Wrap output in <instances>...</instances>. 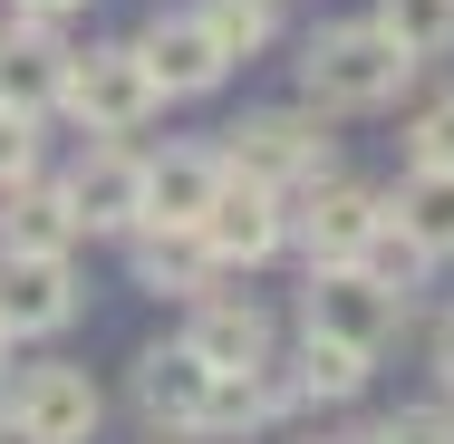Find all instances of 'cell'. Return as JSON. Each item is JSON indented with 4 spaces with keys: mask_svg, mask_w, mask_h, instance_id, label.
Listing matches in <instances>:
<instances>
[{
    "mask_svg": "<svg viewBox=\"0 0 454 444\" xmlns=\"http://www.w3.org/2000/svg\"><path fill=\"white\" fill-rule=\"evenodd\" d=\"M203 252H213V270H252V261H271L280 252V232H290V213H280V193L271 183H252V175H232L223 165V193L203 203Z\"/></svg>",
    "mask_w": 454,
    "mask_h": 444,
    "instance_id": "8992f818",
    "label": "cell"
},
{
    "mask_svg": "<svg viewBox=\"0 0 454 444\" xmlns=\"http://www.w3.org/2000/svg\"><path fill=\"white\" fill-rule=\"evenodd\" d=\"M367 367H377L367 348H348V339H319V329H309V348H300V386H309V396H329V406H348V396L367 386Z\"/></svg>",
    "mask_w": 454,
    "mask_h": 444,
    "instance_id": "ffe728a7",
    "label": "cell"
},
{
    "mask_svg": "<svg viewBox=\"0 0 454 444\" xmlns=\"http://www.w3.org/2000/svg\"><path fill=\"white\" fill-rule=\"evenodd\" d=\"M213 193H223V155H213V145H165V155H145V222H203Z\"/></svg>",
    "mask_w": 454,
    "mask_h": 444,
    "instance_id": "5bb4252c",
    "label": "cell"
},
{
    "mask_svg": "<svg viewBox=\"0 0 454 444\" xmlns=\"http://www.w3.org/2000/svg\"><path fill=\"white\" fill-rule=\"evenodd\" d=\"M435 377H445V396H454V319L435 329Z\"/></svg>",
    "mask_w": 454,
    "mask_h": 444,
    "instance_id": "d4e9b609",
    "label": "cell"
},
{
    "mask_svg": "<svg viewBox=\"0 0 454 444\" xmlns=\"http://www.w3.org/2000/svg\"><path fill=\"white\" fill-rule=\"evenodd\" d=\"M97 416H106V396H97L88 367H20L0 386V425L20 444H88Z\"/></svg>",
    "mask_w": 454,
    "mask_h": 444,
    "instance_id": "277c9868",
    "label": "cell"
},
{
    "mask_svg": "<svg viewBox=\"0 0 454 444\" xmlns=\"http://www.w3.org/2000/svg\"><path fill=\"white\" fill-rule=\"evenodd\" d=\"M126 242H136V280L145 290H165V300H203L213 290V252H203L193 222H136Z\"/></svg>",
    "mask_w": 454,
    "mask_h": 444,
    "instance_id": "9a60e30c",
    "label": "cell"
},
{
    "mask_svg": "<svg viewBox=\"0 0 454 444\" xmlns=\"http://www.w3.org/2000/svg\"><path fill=\"white\" fill-rule=\"evenodd\" d=\"M0 357H10V329H0Z\"/></svg>",
    "mask_w": 454,
    "mask_h": 444,
    "instance_id": "83f0119b",
    "label": "cell"
},
{
    "mask_svg": "<svg viewBox=\"0 0 454 444\" xmlns=\"http://www.w3.org/2000/svg\"><path fill=\"white\" fill-rule=\"evenodd\" d=\"M78 242V203H68V183H10L0 193V252H68Z\"/></svg>",
    "mask_w": 454,
    "mask_h": 444,
    "instance_id": "2e32d148",
    "label": "cell"
},
{
    "mask_svg": "<svg viewBox=\"0 0 454 444\" xmlns=\"http://www.w3.org/2000/svg\"><path fill=\"white\" fill-rule=\"evenodd\" d=\"M339 444H387V435H377V425H367V435H339Z\"/></svg>",
    "mask_w": 454,
    "mask_h": 444,
    "instance_id": "4316f807",
    "label": "cell"
},
{
    "mask_svg": "<svg viewBox=\"0 0 454 444\" xmlns=\"http://www.w3.org/2000/svg\"><path fill=\"white\" fill-rule=\"evenodd\" d=\"M203 396H213V367L184 348H145L136 357V406L155 416V425H175V435H203Z\"/></svg>",
    "mask_w": 454,
    "mask_h": 444,
    "instance_id": "8fae6325",
    "label": "cell"
},
{
    "mask_svg": "<svg viewBox=\"0 0 454 444\" xmlns=\"http://www.w3.org/2000/svg\"><path fill=\"white\" fill-rule=\"evenodd\" d=\"M59 78H68V49L49 39V19L10 10V29H0V106L49 116V106H59Z\"/></svg>",
    "mask_w": 454,
    "mask_h": 444,
    "instance_id": "30bf717a",
    "label": "cell"
},
{
    "mask_svg": "<svg viewBox=\"0 0 454 444\" xmlns=\"http://www.w3.org/2000/svg\"><path fill=\"white\" fill-rule=\"evenodd\" d=\"M203 29L223 39V58H262L271 29H280V10L271 0H203Z\"/></svg>",
    "mask_w": 454,
    "mask_h": 444,
    "instance_id": "44dd1931",
    "label": "cell"
},
{
    "mask_svg": "<svg viewBox=\"0 0 454 444\" xmlns=\"http://www.w3.org/2000/svg\"><path fill=\"white\" fill-rule=\"evenodd\" d=\"M396 222L426 242V261H454V165H416L396 183Z\"/></svg>",
    "mask_w": 454,
    "mask_h": 444,
    "instance_id": "e0dca14e",
    "label": "cell"
},
{
    "mask_svg": "<svg viewBox=\"0 0 454 444\" xmlns=\"http://www.w3.org/2000/svg\"><path fill=\"white\" fill-rule=\"evenodd\" d=\"M223 165H232V175H252V183H271V193L319 183V175H329V126H319V106H262V116H242V126H232Z\"/></svg>",
    "mask_w": 454,
    "mask_h": 444,
    "instance_id": "3957f363",
    "label": "cell"
},
{
    "mask_svg": "<svg viewBox=\"0 0 454 444\" xmlns=\"http://www.w3.org/2000/svg\"><path fill=\"white\" fill-rule=\"evenodd\" d=\"M377 29L426 68V58H445V49H454V0H377Z\"/></svg>",
    "mask_w": 454,
    "mask_h": 444,
    "instance_id": "ac0fdd59",
    "label": "cell"
},
{
    "mask_svg": "<svg viewBox=\"0 0 454 444\" xmlns=\"http://www.w3.org/2000/svg\"><path fill=\"white\" fill-rule=\"evenodd\" d=\"M358 270H367V280H387V290H416V280H426L435 261H426V242H416L396 213H377V232L358 242Z\"/></svg>",
    "mask_w": 454,
    "mask_h": 444,
    "instance_id": "d6986e66",
    "label": "cell"
},
{
    "mask_svg": "<svg viewBox=\"0 0 454 444\" xmlns=\"http://www.w3.org/2000/svg\"><path fill=\"white\" fill-rule=\"evenodd\" d=\"M39 175V116H20V106H0V193L10 183Z\"/></svg>",
    "mask_w": 454,
    "mask_h": 444,
    "instance_id": "7402d4cb",
    "label": "cell"
},
{
    "mask_svg": "<svg viewBox=\"0 0 454 444\" xmlns=\"http://www.w3.org/2000/svg\"><path fill=\"white\" fill-rule=\"evenodd\" d=\"M10 10H29V19H68V10H88V0H10Z\"/></svg>",
    "mask_w": 454,
    "mask_h": 444,
    "instance_id": "484cf974",
    "label": "cell"
},
{
    "mask_svg": "<svg viewBox=\"0 0 454 444\" xmlns=\"http://www.w3.org/2000/svg\"><path fill=\"white\" fill-rule=\"evenodd\" d=\"M396 319H406V290H387V280H367L358 261H309V300H300V329H319V339H348V348H387L396 339Z\"/></svg>",
    "mask_w": 454,
    "mask_h": 444,
    "instance_id": "5b68a950",
    "label": "cell"
},
{
    "mask_svg": "<svg viewBox=\"0 0 454 444\" xmlns=\"http://www.w3.org/2000/svg\"><path fill=\"white\" fill-rule=\"evenodd\" d=\"M377 193L367 183H339V175H319L309 183V213H300V242H309V261H358V242L377 232Z\"/></svg>",
    "mask_w": 454,
    "mask_h": 444,
    "instance_id": "7c38bea8",
    "label": "cell"
},
{
    "mask_svg": "<svg viewBox=\"0 0 454 444\" xmlns=\"http://www.w3.org/2000/svg\"><path fill=\"white\" fill-rule=\"evenodd\" d=\"M406 165H454V88L406 126Z\"/></svg>",
    "mask_w": 454,
    "mask_h": 444,
    "instance_id": "603a6c76",
    "label": "cell"
},
{
    "mask_svg": "<svg viewBox=\"0 0 454 444\" xmlns=\"http://www.w3.org/2000/svg\"><path fill=\"white\" fill-rule=\"evenodd\" d=\"M78 319V270L68 252H0V329L10 339H49Z\"/></svg>",
    "mask_w": 454,
    "mask_h": 444,
    "instance_id": "52a82bcc",
    "label": "cell"
},
{
    "mask_svg": "<svg viewBox=\"0 0 454 444\" xmlns=\"http://www.w3.org/2000/svg\"><path fill=\"white\" fill-rule=\"evenodd\" d=\"M377 435H387V444H454V396H445V406H396Z\"/></svg>",
    "mask_w": 454,
    "mask_h": 444,
    "instance_id": "cb8c5ba5",
    "label": "cell"
},
{
    "mask_svg": "<svg viewBox=\"0 0 454 444\" xmlns=\"http://www.w3.org/2000/svg\"><path fill=\"white\" fill-rule=\"evenodd\" d=\"M406 78H416V58H406L377 19H339V29H319V39L300 49V97H309L319 116H367V106H387Z\"/></svg>",
    "mask_w": 454,
    "mask_h": 444,
    "instance_id": "6da1fadb",
    "label": "cell"
},
{
    "mask_svg": "<svg viewBox=\"0 0 454 444\" xmlns=\"http://www.w3.org/2000/svg\"><path fill=\"white\" fill-rule=\"evenodd\" d=\"M184 348L203 357V367H271V319H262L252 300H223V290H203V300H193V329H184Z\"/></svg>",
    "mask_w": 454,
    "mask_h": 444,
    "instance_id": "4fadbf2b",
    "label": "cell"
},
{
    "mask_svg": "<svg viewBox=\"0 0 454 444\" xmlns=\"http://www.w3.org/2000/svg\"><path fill=\"white\" fill-rule=\"evenodd\" d=\"M136 58H145V78H155L165 97H213V88H223V68H232V58H223V39L203 29V10L155 19V29L136 39Z\"/></svg>",
    "mask_w": 454,
    "mask_h": 444,
    "instance_id": "ba28073f",
    "label": "cell"
},
{
    "mask_svg": "<svg viewBox=\"0 0 454 444\" xmlns=\"http://www.w3.org/2000/svg\"><path fill=\"white\" fill-rule=\"evenodd\" d=\"M68 203H78V232H136L145 222V155L88 145L78 175H68Z\"/></svg>",
    "mask_w": 454,
    "mask_h": 444,
    "instance_id": "9c48e42d",
    "label": "cell"
},
{
    "mask_svg": "<svg viewBox=\"0 0 454 444\" xmlns=\"http://www.w3.org/2000/svg\"><path fill=\"white\" fill-rule=\"evenodd\" d=\"M59 106L88 126V136H136L165 88L145 78V58H136V39H116V49H68V78H59Z\"/></svg>",
    "mask_w": 454,
    "mask_h": 444,
    "instance_id": "7a4b0ae2",
    "label": "cell"
}]
</instances>
